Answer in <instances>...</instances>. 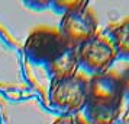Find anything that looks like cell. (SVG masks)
<instances>
[{"instance_id":"cell-10","label":"cell","mask_w":129,"mask_h":124,"mask_svg":"<svg viewBox=\"0 0 129 124\" xmlns=\"http://www.w3.org/2000/svg\"><path fill=\"white\" fill-rule=\"evenodd\" d=\"M119 79H120V86H122L123 96L129 99V64L126 66L122 72H120Z\"/></svg>"},{"instance_id":"cell-3","label":"cell","mask_w":129,"mask_h":124,"mask_svg":"<svg viewBox=\"0 0 129 124\" xmlns=\"http://www.w3.org/2000/svg\"><path fill=\"white\" fill-rule=\"evenodd\" d=\"M77 57L80 69L88 75H102L110 70L117 60L116 51L106 35L96 34L77 47Z\"/></svg>"},{"instance_id":"cell-11","label":"cell","mask_w":129,"mask_h":124,"mask_svg":"<svg viewBox=\"0 0 129 124\" xmlns=\"http://www.w3.org/2000/svg\"><path fill=\"white\" fill-rule=\"evenodd\" d=\"M26 5L32 9H47V7H51V2H44V0H41V2H28Z\"/></svg>"},{"instance_id":"cell-6","label":"cell","mask_w":129,"mask_h":124,"mask_svg":"<svg viewBox=\"0 0 129 124\" xmlns=\"http://www.w3.org/2000/svg\"><path fill=\"white\" fill-rule=\"evenodd\" d=\"M45 67H47V72L51 76V80L52 79H65V77L77 75L78 69H80L78 57H77V47L67 45Z\"/></svg>"},{"instance_id":"cell-2","label":"cell","mask_w":129,"mask_h":124,"mask_svg":"<svg viewBox=\"0 0 129 124\" xmlns=\"http://www.w3.org/2000/svg\"><path fill=\"white\" fill-rule=\"evenodd\" d=\"M88 77L83 73L65 79H52L48 91L49 105L61 115H77L87 102Z\"/></svg>"},{"instance_id":"cell-1","label":"cell","mask_w":129,"mask_h":124,"mask_svg":"<svg viewBox=\"0 0 129 124\" xmlns=\"http://www.w3.org/2000/svg\"><path fill=\"white\" fill-rule=\"evenodd\" d=\"M119 73L106 72L88 79L84 120L87 124H116L123 107Z\"/></svg>"},{"instance_id":"cell-9","label":"cell","mask_w":129,"mask_h":124,"mask_svg":"<svg viewBox=\"0 0 129 124\" xmlns=\"http://www.w3.org/2000/svg\"><path fill=\"white\" fill-rule=\"evenodd\" d=\"M52 124H86V120L78 115H59Z\"/></svg>"},{"instance_id":"cell-12","label":"cell","mask_w":129,"mask_h":124,"mask_svg":"<svg viewBox=\"0 0 129 124\" xmlns=\"http://www.w3.org/2000/svg\"><path fill=\"white\" fill-rule=\"evenodd\" d=\"M126 124H129V121H128V123H126Z\"/></svg>"},{"instance_id":"cell-7","label":"cell","mask_w":129,"mask_h":124,"mask_svg":"<svg viewBox=\"0 0 129 124\" xmlns=\"http://www.w3.org/2000/svg\"><path fill=\"white\" fill-rule=\"evenodd\" d=\"M106 37L110 40L117 59L129 60V16L112 25Z\"/></svg>"},{"instance_id":"cell-13","label":"cell","mask_w":129,"mask_h":124,"mask_svg":"<svg viewBox=\"0 0 129 124\" xmlns=\"http://www.w3.org/2000/svg\"><path fill=\"white\" fill-rule=\"evenodd\" d=\"M86 124H87V123H86Z\"/></svg>"},{"instance_id":"cell-5","label":"cell","mask_w":129,"mask_h":124,"mask_svg":"<svg viewBox=\"0 0 129 124\" xmlns=\"http://www.w3.org/2000/svg\"><path fill=\"white\" fill-rule=\"evenodd\" d=\"M97 26L99 21L94 12L90 7H84L80 10L64 13L59 21L58 31L67 44L78 47L80 44L97 34Z\"/></svg>"},{"instance_id":"cell-4","label":"cell","mask_w":129,"mask_h":124,"mask_svg":"<svg viewBox=\"0 0 129 124\" xmlns=\"http://www.w3.org/2000/svg\"><path fill=\"white\" fill-rule=\"evenodd\" d=\"M67 44L62 35L59 34L58 29L49 28V26H42L32 31L25 42V56L36 64L47 66L51 63L62 50Z\"/></svg>"},{"instance_id":"cell-8","label":"cell","mask_w":129,"mask_h":124,"mask_svg":"<svg viewBox=\"0 0 129 124\" xmlns=\"http://www.w3.org/2000/svg\"><path fill=\"white\" fill-rule=\"evenodd\" d=\"M51 7L55 12L64 15V13L88 7V2H84V0H55V2H51Z\"/></svg>"}]
</instances>
